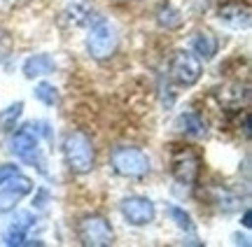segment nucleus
Wrapping results in <instances>:
<instances>
[{
    "mask_svg": "<svg viewBox=\"0 0 252 247\" xmlns=\"http://www.w3.org/2000/svg\"><path fill=\"white\" fill-rule=\"evenodd\" d=\"M56 70L54 58L49 54H33L24 61V75L28 80H35V77H45V75H52Z\"/></svg>",
    "mask_w": 252,
    "mask_h": 247,
    "instance_id": "obj_14",
    "label": "nucleus"
},
{
    "mask_svg": "<svg viewBox=\"0 0 252 247\" xmlns=\"http://www.w3.org/2000/svg\"><path fill=\"white\" fill-rule=\"evenodd\" d=\"M37 224V217L33 215V212H17L14 217H12V221H9L7 226H5V231H2V243L9 247L14 245H33L35 240L28 238V231L33 229Z\"/></svg>",
    "mask_w": 252,
    "mask_h": 247,
    "instance_id": "obj_10",
    "label": "nucleus"
},
{
    "mask_svg": "<svg viewBox=\"0 0 252 247\" xmlns=\"http://www.w3.org/2000/svg\"><path fill=\"white\" fill-rule=\"evenodd\" d=\"M63 159L75 175H87L96 165V147L84 131H72L63 137Z\"/></svg>",
    "mask_w": 252,
    "mask_h": 247,
    "instance_id": "obj_2",
    "label": "nucleus"
},
{
    "mask_svg": "<svg viewBox=\"0 0 252 247\" xmlns=\"http://www.w3.org/2000/svg\"><path fill=\"white\" fill-rule=\"evenodd\" d=\"M5 145H7V152L12 156H17L19 161L33 165L42 175H47V161H45V154H42V147H40V136L31 128V124L21 126L19 131L12 128L7 140H5Z\"/></svg>",
    "mask_w": 252,
    "mask_h": 247,
    "instance_id": "obj_1",
    "label": "nucleus"
},
{
    "mask_svg": "<svg viewBox=\"0 0 252 247\" xmlns=\"http://www.w3.org/2000/svg\"><path fill=\"white\" fill-rule=\"evenodd\" d=\"M33 192V180L21 173H14L0 182V215L12 212L19 201H24Z\"/></svg>",
    "mask_w": 252,
    "mask_h": 247,
    "instance_id": "obj_8",
    "label": "nucleus"
},
{
    "mask_svg": "<svg viewBox=\"0 0 252 247\" xmlns=\"http://www.w3.org/2000/svg\"><path fill=\"white\" fill-rule=\"evenodd\" d=\"M213 196H215V203L217 208L222 212H234L241 208V201H238V196L231 193L229 189H222V187H215L213 189Z\"/></svg>",
    "mask_w": 252,
    "mask_h": 247,
    "instance_id": "obj_18",
    "label": "nucleus"
},
{
    "mask_svg": "<svg viewBox=\"0 0 252 247\" xmlns=\"http://www.w3.org/2000/svg\"><path fill=\"white\" fill-rule=\"evenodd\" d=\"M77 238L84 247H110L115 243V231L103 215H84L77 221Z\"/></svg>",
    "mask_w": 252,
    "mask_h": 247,
    "instance_id": "obj_4",
    "label": "nucleus"
},
{
    "mask_svg": "<svg viewBox=\"0 0 252 247\" xmlns=\"http://www.w3.org/2000/svg\"><path fill=\"white\" fill-rule=\"evenodd\" d=\"M110 165L112 170L128 180H140L150 173V156L140 147L119 145L110 152Z\"/></svg>",
    "mask_w": 252,
    "mask_h": 247,
    "instance_id": "obj_3",
    "label": "nucleus"
},
{
    "mask_svg": "<svg viewBox=\"0 0 252 247\" xmlns=\"http://www.w3.org/2000/svg\"><path fill=\"white\" fill-rule=\"evenodd\" d=\"M21 112H24V103H12L9 108H5V110L0 112V131H5V133H9L12 128H17V121L19 117H21Z\"/></svg>",
    "mask_w": 252,
    "mask_h": 247,
    "instance_id": "obj_19",
    "label": "nucleus"
},
{
    "mask_svg": "<svg viewBox=\"0 0 252 247\" xmlns=\"http://www.w3.org/2000/svg\"><path fill=\"white\" fill-rule=\"evenodd\" d=\"M171 173L173 180L182 187H194L198 180V173H201V159L194 149L189 147H180L175 149L171 156Z\"/></svg>",
    "mask_w": 252,
    "mask_h": 247,
    "instance_id": "obj_7",
    "label": "nucleus"
},
{
    "mask_svg": "<svg viewBox=\"0 0 252 247\" xmlns=\"http://www.w3.org/2000/svg\"><path fill=\"white\" fill-rule=\"evenodd\" d=\"M14 173H19V168L17 165H0V182L5 180V177H9V175H14Z\"/></svg>",
    "mask_w": 252,
    "mask_h": 247,
    "instance_id": "obj_23",
    "label": "nucleus"
},
{
    "mask_svg": "<svg viewBox=\"0 0 252 247\" xmlns=\"http://www.w3.org/2000/svg\"><path fill=\"white\" fill-rule=\"evenodd\" d=\"M168 215H171V220L175 221L180 229H185V231H191V229H194L191 217H189V215L182 210V208H178V205H171V208H168Z\"/></svg>",
    "mask_w": 252,
    "mask_h": 247,
    "instance_id": "obj_21",
    "label": "nucleus"
},
{
    "mask_svg": "<svg viewBox=\"0 0 252 247\" xmlns=\"http://www.w3.org/2000/svg\"><path fill=\"white\" fill-rule=\"evenodd\" d=\"M87 52L96 61H105L117 52V30L105 19H96L87 35Z\"/></svg>",
    "mask_w": 252,
    "mask_h": 247,
    "instance_id": "obj_5",
    "label": "nucleus"
},
{
    "mask_svg": "<svg viewBox=\"0 0 252 247\" xmlns=\"http://www.w3.org/2000/svg\"><path fill=\"white\" fill-rule=\"evenodd\" d=\"M182 21H185L182 12L175 7V5H171V2H166V5H161V7L157 9V24H159L161 28H166V30L180 28Z\"/></svg>",
    "mask_w": 252,
    "mask_h": 247,
    "instance_id": "obj_16",
    "label": "nucleus"
},
{
    "mask_svg": "<svg viewBox=\"0 0 252 247\" xmlns=\"http://www.w3.org/2000/svg\"><path fill=\"white\" fill-rule=\"evenodd\" d=\"M243 226H245V229H250V226H252V221H250V210H245V215H243Z\"/></svg>",
    "mask_w": 252,
    "mask_h": 247,
    "instance_id": "obj_24",
    "label": "nucleus"
},
{
    "mask_svg": "<svg viewBox=\"0 0 252 247\" xmlns=\"http://www.w3.org/2000/svg\"><path fill=\"white\" fill-rule=\"evenodd\" d=\"M220 49V40H217L210 30H196L191 35V54L196 56L198 61H213Z\"/></svg>",
    "mask_w": 252,
    "mask_h": 247,
    "instance_id": "obj_12",
    "label": "nucleus"
},
{
    "mask_svg": "<svg viewBox=\"0 0 252 247\" xmlns=\"http://www.w3.org/2000/svg\"><path fill=\"white\" fill-rule=\"evenodd\" d=\"M175 128L189 137H206V121L196 112H182L175 121Z\"/></svg>",
    "mask_w": 252,
    "mask_h": 247,
    "instance_id": "obj_15",
    "label": "nucleus"
},
{
    "mask_svg": "<svg viewBox=\"0 0 252 247\" xmlns=\"http://www.w3.org/2000/svg\"><path fill=\"white\" fill-rule=\"evenodd\" d=\"M119 210H122V217L131 226H147L157 217V208L147 196H126L124 201L119 203Z\"/></svg>",
    "mask_w": 252,
    "mask_h": 247,
    "instance_id": "obj_9",
    "label": "nucleus"
},
{
    "mask_svg": "<svg viewBox=\"0 0 252 247\" xmlns=\"http://www.w3.org/2000/svg\"><path fill=\"white\" fill-rule=\"evenodd\" d=\"M9 49H12V37L7 30H0V63L9 56Z\"/></svg>",
    "mask_w": 252,
    "mask_h": 247,
    "instance_id": "obj_22",
    "label": "nucleus"
},
{
    "mask_svg": "<svg viewBox=\"0 0 252 247\" xmlns=\"http://www.w3.org/2000/svg\"><path fill=\"white\" fill-rule=\"evenodd\" d=\"M35 98L37 101H42L45 105H59L61 103V96H59V89H56L54 84H47V82H40L35 86Z\"/></svg>",
    "mask_w": 252,
    "mask_h": 247,
    "instance_id": "obj_20",
    "label": "nucleus"
},
{
    "mask_svg": "<svg viewBox=\"0 0 252 247\" xmlns=\"http://www.w3.org/2000/svg\"><path fill=\"white\" fill-rule=\"evenodd\" d=\"M217 19L220 24L231 30H241V28H248L252 21V12L248 5H241V2H226L220 7L217 12Z\"/></svg>",
    "mask_w": 252,
    "mask_h": 247,
    "instance_id": "obj_11",
    "label": "nucleus"
},
{
    "mask_svg": "<svg viewBox=\"0 0 252 247\" xmlns=\"http://www.w3.org/2000/svg\"><path fill=\"white\" fill-rule=\"evenodd\" d=\"M201 73H203L201 61H198L191 52H187V49L175 52L171 58V63H168V77H171L178 86H194V84L201 80Z\"/></svg>",
    "mask_w": 252,
    "mask_h": 247,
    "instance_id": "obj_6",
    "label": "nucleus"
},
{
    "mask_svg": "<svg viewBox=\"0 0 252 247\" xmlns=\"http://www.w3.org/2000/svg\"><path fill=\"white\" fill-rule=\"evenodd\" d=\"M248 98H250V91H248V86L245 84H226V86H222L220 91H217V101L222 103L224 108H229V110H238L243 103H248Z\"/></svg>",
    "mask_w": 252,
    "mask_h": 247,
    "instance_id": "obj_13",
    "label": "nucleus"
},
{
    "mask_svg": "<svg viewBox=\"0 0 252 247\" xmlns=\"http://www.w3.org/2000/svg\"><path fill=\"white\" fill-rule=\"evenodd\" d=\"M63 17L68 19L72 26H84V24H91V19H94V7H89L87 2L77 0V2L68 5V9H65Z\"/></svg>",
    "mask_w": 252,
    "mask_h": 247,
    "instance_id": "obj_17",
    "label": "nucleus"
}]
</instances>
